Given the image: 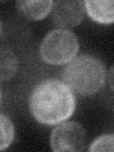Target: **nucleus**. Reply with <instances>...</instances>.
Listing matches in <instances>:
<instances>
[{
  "label": "nucleus",
  "instance_id": "423d86ee",
  "mask_svg": "<svg viewBox=\"0 0 114 152\" xmlns=\"http://www.w3.org/2000/svg\"><path fill=\"white\" fill-rule=\"evenodd\" d=\"M88 15L94 22L103 25L114 23V1H85Z\"/></svg>",
  "mask_w": 114,
  "mask_h": 152
},
{
  "label": "nucleus",
  "instance_id": "f03ea898",
  "mask_svg": "<svg viewBox=\"0 0 114 152\" xmlns=\"http://www.w3.org/2000/svg\"><path fill=\"white\" fill-rule=\"evenodd\" d=\"M106 69L95 56H76L62 71V79L69 88L82 96H90L102 89L106 82Z\"/></svg>",
  "mask_w": 114,
  "mask_h": 152
},
{
  "label": "nucleus",
  "instance_id": "6e6552de",
  "mask_svg": "<svg viewBox=\"0 0 114 152\" xmlns=\"http://www.w3.org/2000/svg\"><path fill=\"white\" fill-rule=\"evenodd\" d=\"M0 69L1 74L0 78L1 81L11 80L14 74L16 73L18 68V61L14 52L9 48H2L1 49V59H0Z\"/></svg>",
  "mask_w": 114,
  "mask_h": 152
},
{
  "label": "nucleus",
  "instance_id": "0eeeda50",
  "mask_svg": "<svg viewBox=\"0 0 114 152\" xmlns=\"http://www.w3.org/2000/svg\"><path fill=\"white\" fill-rule=\"evenodd\" d=\"M17 7L21 12L30 20H41L52 11L53 2L47 0H31V1H18Z\"/></svg>",
  "mask_w": 114,
  "mask_h": 152
},
{
  "label": "nucleus",
  "instance_id": "1a4fd4ad",
  "mask_svg": "<svg viewBox=\"0 0 114 152\" xmlns=\"http://www.w3.org/2000/svg\"><path fill=\"white\" fill-rule=\"evenodd\" d=\"M0 126H1V140H0V150H5L12 145L14 139V126L12 120L4 113L0 115Z\"/></svg>",
  "mask_w": 114,
  "mask_h": 152
},
{
  "label": "nucleus",
  "instance_id": "39448f33",
  "mask_svg": "<svg viewBox=\"0 0 114 152\" xmlns=\"http://www.w3.org/2000/svg\"><path fill=\"white\" fill-rule=\"evenodd\" d=\"M85 12V2L76 1H55L53 2L51 15L52 20L60 28H69L78 26L82 22Z\"/></svg>",
  "mask_w": 114,
  "mask_h": 152
},
{
  "label": "nucleus",
  "instance_id": "20e7f679",
  "mask_svg": "<svg viewBox=\"0 0 114 152\" xmlns=\"http://www.w3.org/2000/svg\"><path fill=\"white\" fill-rule=\"evenodd\" d=\"M85 145V128L75 121L61 123L50 132V145L55 152L83 151Z\"/></svg>",
  "mask_w": 114,
  "mask_h": 152
},
{
  "label": "nucleus",
  "instance_id": "7ed1b4c3",
  "mask_svg": "<svg viewBox=\"0 0 114 152\" xmlns=\"http://www.w3.org/2000/svg\"><path fill=\"white\" fill-rule=\"evenodd\" d=\"M78 38L66 28H56L44 37L40 45L41 59L50 65H64L73 60L79 51Z\"/></svg>",
  "mask_w": 114,
  "mask_h": 152
},
{
  "label": "nucleus",
  "instance_id": "9b49d317",
  "mask_svg": "<svg viewBox=\"0 0 114 152\" xmlns=\"http://www.w3.org/2000/svg\"><path fill=\"white\" fill-rule=\"evenodd\" d=\"M107 82H108L110 89L112 91H114V65L109 69L108 74H107Z\"/></svg>",
  "mask_w": 114,
  "mask_h": 152
},
{
  "label": "nucleus",
  "instance_id": "f257e3e1",
  "mask_svg": "<svg viewBox=\"0 0 114 152\" xmlns=\"http://www.w3.org/2000/svg\"><path fill=\"white\" fill-rule=\"evenodd\" d=\"M31 115L42 125H59L72 116L76 101L64 81L46 79L38 83L28 98Z\"/></svg>",
  "mask_w": 114,
  "mask_h": 152
},
{
  "label": "nucleus",
  "instance_id": "9d476101",
  "mask_svg": "<svg viewBox=\"0 0 114 152\" xmlns=\"http://www.w3.org/2000/svg\"><path fill=\"white\" fill-rule=\"evenodd\" d=\"M88 151H114V134H103L89 145Z\"/></svg>",
  "mask_w": 114,
  "mask_h": 152
}]
</instances>
